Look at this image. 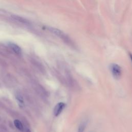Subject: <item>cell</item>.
<instances>
[{
  "label": "cell",
  "mask_w": 132,
  "mask_h": 132,
  "mask_svg": "<svg viewBox=\"0 0 132 132\" xmlns=\"http://www.w3.org/2000/svg\"><path fill=\"white\" fill-rule=\"evenodd\" d=\"M48 30L53 33V34L55 35L56 36L59 37L60 38H61L64 42H65L67 45L69 46L73 47V48H75L76 45L74 42L71 40V39L64 32H63L61 30L54 28V27H48Z\"/></svg>",
  "instance_id": "cell-1"
},
{
  "label": "cell",
  "mask_w": 132,
  "mask_h": 132,
  "mask_svg": "<svg viewBox=\"0 0 132 132\" xmlns=\"http://www.w3.org/2000/svg\"><path fill=\"white\" fill-rule=\"evenodd\" d=\"M110 69L113 77L116 79H119L121 76L122 70L121 67L116 63H111L110 65Z\"/></svg>",
  "instance_id": "cell-2"
},
{
  "label": "cell",
  "mask_w": 132,
  "mask_h": 132,
  "mask_svg": "<svg viewBox=\"0 0 132 132\" xmlns=\"http://www.w3.org/2000/svg\"><path fill=\"white\" fill-rule=\"evenodd\" d=\"M65 104L62 102L58 103L54 108V114L57 117L60 114L63 108L65 107Z\"/></svg>",
  "instance_id": "cell-3"
},
{
  "label": "cell",
  "mask_w": 132,
  "mask_h": 132,
  "mask_svg": "<svg viewBox=\"0 0 132 132\" xmlns=\"http://www.w3.org/2000/svg\"><path fill=\"white\" fill-rule=\"evenodd\" d=\"M8 46L16 54H20L21 52V48L16 44L12 43V42H9L8 43Z\"/></svg>",
  "instance_id": "cell-4"
},
{
  "label": "cell",
  "mask_w": 132,
  "mask_h": 132,
  "mask_svg": "<svg viewBox=\"0 0 132 132\" xmlns=\"http://www.w3.org/2000/svg\"><path fill=\"white\" fill-rule=\"evenodd\" d=\"M87 123V122L86 121H84L80 124V125H79V127H78V132H84V131L85 129V128L86 127Z\"/></svg>",
  "instance_id": "cell-5"
},
{
  "label": "cell",
  "mask_w": 132,
  "mask_h": 132,
  "mask_svg": "<svg viewBox=\"0 0 132 132\" xmlns=\"http://www.w3.org/2000/svg\"><path fill=\"white\" fill-rule=\"evenodd\" d=\"M14 124L15 125V126L20 130H22L23 129V125L22 124V123L20 121H19V120H15L14 121Z\"/></svg>",
  "instance_id": "cell-6"
},
{
  "label": "cell",
  "mask_w": 132,
  "mask_h": 132,
  "mask_svg": "<svg viewBox=\"0 0 132 132\" xmlns=\"http://www.w3.org/2000/svg\"><path fill=\"white\" fill-rule=\"evenodd\" d=\"M16 99L18 101V102L19 104L20 105V106H24V100H23V97L20 94H18L16 96Z\"/></svg>",
  "instance_id": "cell-7"
},
{
  "label": "cell",
  "mask_w": 132,
  "mask_h": 132,
  "mask_svg": "<svg viewBox=\"0 0 132 132\" xmlns=\"http://www.w3.org/2000/svg\"><path fill=\"white\" fill-rule=\"evenodd\" d=\"M129 57L131 60V62H132V54L130 53H129Z\"/></svg>",
  "instance_id": "cell-8"
}]
</instances>
